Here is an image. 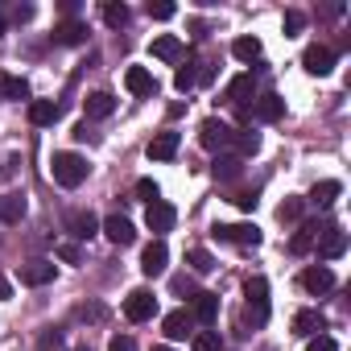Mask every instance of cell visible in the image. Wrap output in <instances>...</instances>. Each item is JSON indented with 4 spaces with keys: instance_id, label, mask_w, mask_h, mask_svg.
I'll return each instance as SVG.
<instances>
[{
    "instance_id": "6da1fadb",
    "label": "cell",
    "mask_w": 351,
    "mask_h": 351,
    "mask_svg": "<svg viewBox=\"0 0 351 351\" xmlns=\"http://www.w3.org/2000/svg\"><path fill=\"white\" fill-rule=\"evenodd\" d=\"M50 169H54V182H58V186L75 191V186H83V182H87V169H91V165H87L79 153H54Z\"/></svg>"
},
{
    "instance_id": "7a4b0ae2",
    "label": "cell",
    "mask_w": 351,
    "mask_h": 351,
    "mask_svg": "<svg viewBox=\"0 0 351 351\" xmlns=\"http://www.w3.org/2000/svg\"><path fill=\"white\" fill-rule=\"evenodd\" d=\"M244 293H248V318H252V326H265L269 322V281L265 277H248Z\"/></svg>"
},
{
    "instance_id": "3957f363",
    "label": "cell",
    "mask_w": 351,
    "mask_h": 351,
    "mask_svg": "<svg viewBox=\"0 0 351 351\" xmlns=\"http://www.w3.org/2000/svg\"><path fill=\"white\" fill-rule=\"evenodd\" d=\"M173 223H178V211H173V203H165V199H157V203H149V211H145V228L161 240L165 232H173Z\"/></svg>"
},
{
    "instance_id": "277c9868",
    "label": "cell",
    "mask_w": 351,
    "mask_h": 351,
    "mask_svg": "<svg viewBox=\"0 0 351 351\" xmlns=\"http://www.w3.org/2000/svg\"><path fill=\"white\" fill-rule=\"evenodd\" d=\"M232 136H236V128L228 124V120H203V128H199V141H203V149H211V153H219V149H228L232 145Z\"/></svg>"
},
{
    "instance_id": "5b68a950",
    "label": "cell",
    "mask_w": 351,
    "mask_h": 351,
    "mask_svg": "<svg viewBox=\"0 0 351 351\" xmlns=\"http://www.w3.org/2000/svg\"><path fill=\"white\" fill-rule=\"evenodd\" d=\"M157 314V298L149 293V289H132L128 298H124V318L128 322H149Z\"/></svg>"
},
{
    "instance_id": "8992f818",
    "label": "cell",
    "mask_w": 351,
    "mask_h": 351,
    "mask_svg": "<svg viewBox=\"0 0 351 351\" xmlns=\"http://www.w3.org/2000/svg\"><path fill=\"white\" fill-rule=\"evenodd\" d=\"M215 236L228 240V244H240V248H256L261 244V228L256 223H219Z\"/></svg>"
},
{
    "instance_id": "52a82bcc",
    "label": "cell",
    "mask_w": 351,
    "mask_h": 351,
    "mask_svg": "<svg viewBox=\"0 0 351 351\" xmlns=\"http://www.w3.org/2000/svg\"><path fill=\"white\" fill-rule=\"evenodd\" d=\"M178 145H182V136L178 132H173V128H165V132H157L153 141H149V161H173V157H178Z\"/></svg>"
},
{
    "instance_id": "ba28073f",
    "label": "cell",
    "mask_w": 351,
    "mask_h": 351,
    "mask_svg": "<svg viewBox=\"0 0 351 351\" xmlns=\"http://www.w3.org/2000/svg\"><path fill=\"white\" fill-rule=\"evenodd\" d=\"M252 95H256V79H252V75H236V79L228 83V91H223V99H228V104H236V108H240V112H248V116H252V108H248V99H252Z\"/></svg>"
},
{
    "instance_id": "9c48e42d",
    "label": "cell",
    "mask_w": 351,
    "mask_h": 351,
    "mask_svg": "<svg viewBox=\"0 0 351 351\" xmlns=\"http://www.w3.org/2000/svg\"><path fill=\"white\" fill-rule=\"evenodd\" d=\"M165 265H169V248H165V240L145 244V252H141V273H145V277H161Z\"/></svg>"
},
{
    "instance_id": "30bf717a",
    "label": "cell",
    "mask_w": 351,
    "mask_h": 351,
    "mask_svg": "<svg viewBox=\"0 0 351 351\" xmlns=\"http://www.w3.org/2000/svg\"><path fill=\"white\" fill-rule=\"evenodd\" d=\"M99 232H104V236H108V240H112L116 248H128V244L136 240V228H132V223H128L124 215H108V219L99 223Z\"/></svg>"
},
{
    "instance_id": "8fae6325",
    "label": "cell",
    "mask_w": 351,
    "mask_h": 351,
    "mask_svg": "<svg viewBox=\"0 0 351 351\" xmlns=\"http://www.w3.org/2000/svg\"><path fill=\"white\" fill-rule=\"evenodd\" d=\"M302 66H306L310 75H330V71H335V50H330V46H306Z\"/></svg>"
},
{
    "instance_id": "7c38bea8",
    "label": "cell",
    "mask_w": 351,
    "mask_h": 351,
    "mask_svg": "<svg viewBox=\"0 0 351 351\" xmlns=\"http://www.w3.org/2000/svg\"><path fill=\"white\" fill-rule=\"evenodd\" d=\"M302 289L314 293V298H318V293H330V289H335V273H330L326 265H314V269L302 273Z\"/></svg>"
},
{
    "instance_id": "4fadbf2b",
    "label": "cell",
    "mask_w": 351,
    "mask_h": 351,
    "mask_svg": "<svg viewBox=\"0 0 351 351\" xmlns=\"http://www.w3.org/2000/svg\"><path fill=\"white\" fill-rule=\"evenodd\" d=\"M66 232H71L75 240H91V236H99V219H95L91 211H71V215H66Z\"/></svg>"
},
{
    "instance_id": "5bb4252c",
    "label": "cell",
    "mask_w": 351,
    "mask_h": 351,
    "mask_svg": "<svg viewBox=\"0 0 351 351\" xmlns=\"http://www.w3.org/2000/svg\"><path fill=\"white\" fill-rule=\"evenodd\" d=\"M161 330H165V339H186V335H195V318H191V310H173V314H165Z\"/></svg>"
},
{
    "instance_id": "9a60e30c",
    "label": "cell",
    "mask_w": 351,
    "mask_h": 351,
    "mask_svg": "<svg viewBox=\"0 0 351 351\" xmlns=\"http://www.w3.org/2000/svg\"><path fill=\"white\" fill-rule=\"evenodd\" d=\"M124 87H128L132 95H157V79H153L145 66H128V71H124Z\"/></svg>"
},
{
    "instance_id": "2e32d148",
    "label": "cell",
    "mask_w": 351,
    "mask_h": 351,
    "mask_svg": "<svg viewBox=\"0 0 351 351\" xmlns=\"http://www.w3.org/2000/svg\"><path fill=\"white\" fill-rule=\"evenodd\" d=\"M83 112H87V120H108V116L116 112V99H112L108 91H91V95L83 99Z\"/></svg>"
},
{
    "instance_id": "e0dca14e",
    "label": "cell",
    "mask_w": 351,
    "mask_h": 351,
    "mask_svg": "<svg viewBox=\"0 0 351 351\" xmlns=\"http://www.w3.org/2000/svg\"><path fill=\"white\" fill-rule=\"evenodd\" d=\"M54 281V261H29L21 265V285H50Z\"/></svg>"
},
{
    "instance_id": "ac0fdd59",
    "label": "cell",
    "mask_w": 351,
    "mask_h": 351,
    "mask_svg": "<svg viewBox=\"0 0 351 351\" xmlns=\"http://www.w3.org/2000/svg\"><path fill=\"white\" fill-rule=\"evenodd\" d=\"M191 318L203 322V326H215V318H219V293H195V314Z\"/></svg>"
},
{
    "instance_id": "d6986e66",
    "label": "cell",
    "mask_w": 351,
    "mask_h": 351,
    "mask_svg": "<svg viewBox=\"0 0 351 351\" xmlns=\"http://www.w3.org/2000/svg\"><path fill=\"white\" fill-rule=\"evenodd\" d=\"M322 326H326V318H322L318 310H298V314H293V335H302V339L322 335Z\"/></svg>"
},
{
    "instance_id": "ffe728a7",
    "label": "cell",
    "mask_w": 351,
    "mask_h": 351,
    "mask_svg": "<svg viewBox=\"0 0 351 351\" xmlns=\"http://www.w3.org/2000/svg\"><path fill=\"white\" fill-rule=\"evenodd\" d=\"M149 50H153V58H161V62H178V58L186 54V50H182V42L173 38V34H161V38H153V46H149Z\"/></svg>"
},
{
    "instance_id": "44dd1931",
    "label": "cell",
    "mask_w": 351,
    "mask_h": 351,
    "mask_svg": "<svg viewBox=\"0 0 351 351\" xmlns=\"http://www.w3.org/2000/svg\"><path fill=\"white\" fill-rule=\"evenodd\" d=\"M54 38H58L62 46H83V42H87V21H62V25L54 29Z\"/></svg>"
},
{
    "instance_id": "7402d4cb",
    "label": "cell",
    "mask_w": 351,
    "mask_h": 351,
    "mask_svg": "<svg viewBox=\"0 0 351 351\" xmlns=\"http://www.w3.org/2000/svg\"><path fill=\"white\" fill-rule=\"evenodd\" d=\"M281 116H285V99H281V95L269 91V95L256 99V120H269V124H273V120H281Z\"/></svg>"
},
{
    "instance_id": "603a6c76",
    "label": "cell",
    "mask_w": 351,
    "mask_h": 351,
    "mask_svg": "<svg viewBox=\"0 0 351 351\" xmlns=\"http://www.w3.org/2000/svg\"><path fill=\"white\" fill-rule=\"evenodd\" d=\"M29 120H34L38 128L54 124V120H58V104H54V99H29Z\"/></svg>"
},
{
    "instance_id": "cb8c5ba5",
    "label": "cell",
    "mask_w": 351,
    "mask_h": 351,
    "mask_svg": "<svg viewBox=\"0 0 351 351\" xmlns=\"http://www.w3.org/2000/svg\"><path fill=\"white\" fill-rule=\"evenodd\" d=\"M25 215V195H5L0 199V223H21Z\"/></svg>"
},
{
    "instance_id": "d4e9b609",
    "label": "cell",
    "mask_w": 351,
    "mask_h": 351,
    "mask_svg": "<svg viewBox=\"0 0 351 351\" xmlns=\"http://www.w3.org/2000/svg\"><path fill=\"white\" fill-rule=\"evenodd\" d=\"M339 195H343V186H339L335 178H326V182H318V186L310 191V203H314V207H330Z\"/></svg>"
},
{
    "instance_id": "484cf974",
    "label": "cell",
    "mask_w": 351,
    "mask_h": 351,
    "mask_svg": "<svg viewBox=\"0 0 351 351\" xmlns=\"http://www.w3.org/2000/svg\"><path fill=\"white\" fill-rule=\"evenodd\" d=\"M326 261H335V256H343L347 252V236L339 232V228H330V232H322V248H318Z\"/></svg>"
},
{
    "instance_id": "4316f807",
    "label": "cell",
    "mask_w": 351,
    "mask_h": 351,
    "mask_svg": "<svg viewBox=\"0 0 351 351\" xmlns=\"http://www.w3.org/2000/svg\"><path fill=\"white\" fill-rule=\"evenodd\" d=\"M322 232H330V223H326V228H318V223H306V228H302V232L289 240V252H306V248H310V244H314Z\"/></svg>"
},
{
    "instance_id": "83f0119b",
    "label": "cell",
    "mask_w": 351,
    "mask_h": 351,
    "mask_svg": "<svg viewBox=\"0 0 351 351\" xmlns=\"http://www.w3.org/2000/svg\"><path fill=\"white\" fill-rule=\"evenodd\" d=\"M0 95H5V99H29V83L21 75H5V79H0Z\"/></svg>"
},
{
    "instance_id": "f1b7e54d",
    "label": "cell",
    "mask_w": 351,
    "mask_h": 351,
    "mask_svg": "<svg viewBox=\"0 0 351 351\" xmlns=\"http://www.w3.org/2000/svg\"><path fill=\"white\" fill-rule=\"evenodd\" d=\"M232 54H236L240 62H256V58H261V38H236V42H232Z\"/></svg>"
},
{
    "instance_id": "f546056e",
    "label": "cell",
    "mask_w": 351,
    "mask_h": 351,
    "mask_svg": "<svg viewBox=\"0 0 351 351\" xmlns=\"http://www.w3.org/2000/svg\"><path fill=\"white\" fill-rule=\"evenodd\" d=\"M191 347H195V351H223L219 330H195V335H191Z\"/></svg>"
},
{
    "instance_id": "4dcf8cb0",
    "label": "cell",
    "mask_w": 351,
    "mask_h": 351,
    "mask_svg": "<svg viewBox=\"0 0 351 351\" xmlns=\"http://www.w3.org/2000/svg\"><path fill=\"white\" fill-rule=\"evenodd\" d=\"M232 145H236V153H240V157H252V153L261 149V136H256V132H236V136H232Z\"/></svg>"
},
{
    "instance_id": "1f68e13d",
    "label": "cell",
    "mask_w": 351,
    "mask_h": 351,
    "mask_svg": "<svg viewBox=\"0 0 351 351\" xmlns=\"http://www.w3.org/2000/svg\"><path fill=\"white\" fill-rule=\"evenodd\" d=\"M186 261H191V269H195V273H211V269H215V256H211L207 248H191V252H186Z\"/></svg>"
},
{
    "instance_id": "d6a6232c",
    "label": "cell",
    "mask_w": 351,
    "mask_h": 351,
    "mask_svg": "<svg viewBox=\"0 0 351 351\" xmlns=\"http://www.w3.org/2000/svg\"><path fill=\"white\" fill-rule=\"evenodd\" d=\"M236 173H240V157H215V178L232 182Z\"/></svg>"
},
{
    "instance_id": "836d02e7",
    "label": "cell",
    "mask_w": 351,
    "mask_h": 351,
    "mask_svg": "<svg viewBox=\"0 0 351 351\" xmlns=\"http://www.w3.org/2000/svg\"><path fill=\"white\" fill-rule=\"evenodd\" d=\"M104 21H108L112 29H120V25H128V9H124V5H104Z\"/></svg>"
},
{
    "instance_id": "e575fe53",
    "label": "cell",
    "mask_w": 351,
    "mask_h": 351,
    "mask_svg": "<svg viewBox=\"0 0 351 351\" xmlns=\"http://www.w3.org/2000/svg\"><path fill=\"white\" fill-rule=\"evenodd\" d=\"M136 199H141V203H157V199H161L157 182H153V178H141V182H136Z\"/></svg>"
},
{
    "instance_id": "d590c367",
    "label": "cell",
    "mask_w": 351,
    "mask_h": 351,
    "mask_svg": "<svg viewBox=\"0 0 351 351\" xmlns=\"http://www.w3.org/2000/svg\"><path fill=\"white\" fill-rule=\"evenodd\" d=\"M173 13H178V9H173V5H165V0H157V5L149 0V17H153V21H169Z\"/></svg>"
},
{
    "instance_id": "8d00e7d4",
    "label": "cell",
    "mask_w": 351,
    "mask_h": 351,
    "mask_svg": "<svg viewBox=\"0 0 351 351\" xmlns=\"http://www.w3.org/2000/svg\"><path fill=\"white\" fill-rule=\"evenodd\" d=\"M302 25H306V17H302L298 9H289V13H285V38H293V34H302Z\"/></svg>"
},
{
    "instance_id": "74e56055",
    "label": "cell",
    "mask_w": 351,
    "mask_h": 351,
    "mask_svg": "<svg viewBox=\"0 0 351 351\" xmlns=\"http://www.w3.org/2000/svg\"><path fill=\"white\" fill-rule=\"evenodd\" d=\"M277 215H281V223H293V219L302 215V199H289V203H281V211H277Z\"/></svg>"
},
{
    "instance_id": "f35d334b",
    "label": "cell",
    "mask_w": 351,
    "mask_h": 351,
    "mask_svg": "<svg viewBox=\"0 0 351 351\" xmlns=\"http://www.w3.org/2000/svg\"><path fill=\"white\" fill-rule=\"evenodd\" d=\"M58 261L79 265V261H83V248H79V244H58Z\"/></svg>"
},
{
    "instance_id": "ab89813d",
    "label": "cell",
    "mask_w": 351,
    "mask_h": 351,
    "mask_svg": "<svg viewBox=\"0 0 351 351\" xmlns=\"http://www.w3.org/2000/svg\"><path fill=\"white\" fill-rule=\"evenodd\" d=\"M306 351H339V343H335L330 335H314V339L306 343Z\"/></svg>"
},
{
    "instance_id": "60d3db41",
    "label": "cell",
    "mask_w": 351,
    "mask_h": 351,
    "mask_svg": "<svg viewBox=\"0 0 351 351\" xmlns=\"http://www.w3.org/2000/svg\"><path fill=\"white\" fill-rule=\"evenodd\" d=\"M195 79H199V75L186 66V71H178V75H173V87H178V91H191V87H195Z\"/></svg>"
},
{
    "instance_id": "b9f144b4",
    "label": "cell",
    "mask_w": 351,
    "mask_h": 351,
    "mask_svg": "<svg viewBox=\"0 0 351 351\" xmlns=\"http://www.w3.org/2000/svg\"><path fill=\"white\" fill-rule=\"evenodd\" d=\"M108 351H136V343H132L128 335H112V339H108Z\"/></svg>"
},
{
    "instance_id": "7bdbcfd3",
    "label": "cell",
    "mask_w": 351,
    "mask_h": 351,
    "mask_svg": "<svg viewBox=\"0 0 351 351\" xmlns=\"http://www.w3.org/2000/svg\"><path fill=\"white\" fill-rule=\"evenodd\" d=\"M173 293H186V298H195V281H191V277H173Z\"/></svg>"
},
{
    "instance_id": "ee69618b",
    "label": "cell",
    "mask_w": 351,
    "mask_h": 351,
    "mask_svg": "<svg viewBox=\"0 0 351 351\" xmlns=\"http://www.w3.org/2000/svg\"><path fill=\"white\" fill-rule=\"evenodd\" d=\"M13 21H34V5H17L13 9Z\"/></svg>"
},
{
    "instance_id": "f6af8a7d",
    "label": "cell",
    "mask_w": 351,
    "mask_h": 351,
    "mask_svg": "<svg viewBox=\"0 0 351 351\" xmlns=\"http://www.w3.org/2000/svg\"><path fill=\"white\" fill-rule=\"evenodd\" d=\"M38 347H42V351H50V347H58V330H46V335L38 339Z\"/></svg>"
},
{
    "instance_id": "bcb514c9",
    "label": "cell",
    "mask_w": 351,
    "mask_h": 351,
    "mask_svg": "<svg viewBox=\"0 0 351 351\" xmlns=\"http://www.w3.org/2000/svg\"><path fill=\"white\" fill-rule=\"evenodd\" d=\"M236 203H240V211H252V207H256V195H240Z\"/></svg>"
},
{
    "instance_id": "7dc6e473",
    "label": "cell",
    "mask_w": 351,
    "mask_h": 351,
    "mask_svg": "<svg viewBox=\"0 0 351 351\" xmlns=\"http://www.w3.org/2000/svg\"><path fill=\"white\" fill-rule=\"evenodd\" d=\"M9 298H13V285H9L5 277H0V302H9Z\"/></svg>"
},
{
    "instance_id": "c3c4849f",
    "label": "cell",
    "mask_w": 351,
    "mask_h": 351,
    "mask_svg": "<svg viewBox=\"0 0 351 351\" xmlns=\"http://www.w3.org/2000/svg\"><path fill=\"white\" fill-rule=\"evenodd\" d=\"M0 38H5V17H0Z\"/></svg>"
},
{
    "instance_id": "681fc988",
    "label": "cell",
    "mask_w": 351,
    "mask_h": 351,
    "mask_svg": "<svg viewBox=\"0 0 351 351\" xmlns=\"http://www.w3.org/2000/svg\"><path fill=\"white\" fill-rule=\"evenodd\" d=\"M153 351H169V347H153Z\"/></svg>"
}]
</instances>
